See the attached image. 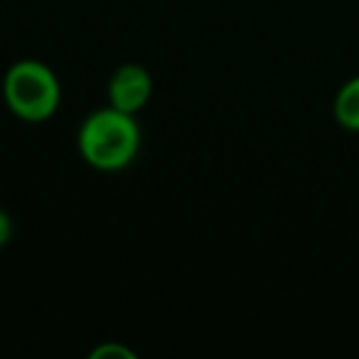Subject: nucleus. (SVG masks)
Listing matches in <instances>:
<instances>
[{
    "label": "nucleus",
    "mask_w": 359,
    "mask_h": 359,
    "mask_svg": "<svg viewBox=\"0 0 359 359\" xmlns=\"http://www.w3.org/2000/svg\"><path fill=\"white\" fill-rule=\"evenodd\" d=\"M91 357H94V359H104V357H126V359H133L135 354L130 352V349H126V347H118V344H101V347H96L94 352H91Z\"/></svg>",
    "instance_id": "obj_5"
},
{
    "label": "nucleus",
    "mask_w": 359,
    "mask_h": 359,
    "mask_svg": "<svg viewBox=\"0 0 359 359\" xmlns=\"http://www.w3.org/2000/svg\"><path fill=\"white\" fill-rule=\"evenodd\" d=\"M140 148V128L130 114L109 109L96 111L79 128L81 158L96 170L116 172L133 163Z\"/></svg>",
    "instance_id": "obj_1"
},
{
    "label": "nucleus",
    "mask_w": 359,
    "mask_h": 359,
    "mask_svg": "<svg viewBox=\"0 0 359 359\" xmlns=\"http://www.w3.org/2000/svg\"><path fill=\"white\" fill-rule=\"evenodd\" d=\"M6 104L18 118L40 123L60 109L62 89L57 74L37 60H20L8 69L3 81Z\"/></svg>",
    "instance_id": "obj_2"
},
{
    "label": "nucleus",
    "mask_w": 359,
    "mask_h": 359,
    "mask_svg": "<svg viewBox=\"0 0 359 359\" xmlns=\"http://www.w3.org/2000/svg\"><path fill=\"white\" fill-rule=\"evenodd\" d=\"M153 94V79L140 65H123L109 84V104L123 114H138Z\"/></svg>",
    "instance_id": "obj_3"
},
{
    "label": "nucleus",
    "mask_w": 359,
    "mask_h": 359,
    "mask_svg": "<svg viewBox=\"0 0 359 359\" xmlns=\"http://www.w3.org/2000/svg\"><path fill=\"white\" fill-rule=\"evenodd\" d=\"M11 236H13V222H11V217H8L6 212L0 210V249L11 241Z\"/></svg>",
    "instance_id": "obj_6"
},
{
    "label": "nucleus",
    "mask_w": 359,
    "mask_h": 359,
    "mask_svg": "<svg viewBox=\"0 0 359 359\" xmlns=\"http://www.w3.org/2000/svg\"><path fill=\"white\" fill-rule=\"evenodd\" d=\"M334 118L342 128L359 133V76L344 81L334 96Z\"/></svg>",
    "instance_id": "obj_4"
}]
</instances>
